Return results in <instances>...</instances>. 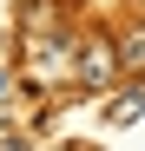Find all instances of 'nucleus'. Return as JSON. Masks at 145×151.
<instances>
[{"label": "nucleus", "mask_w": 145, "mask_h": 151, "mask_svg": "<svg viewBox=\"0 0 145 151\" xmlns=\"http://www.w3.org/2000/svg\"><path fill=\"white\" fill-rule=\"evenodd\" d=\"M72 79H79V92H106V86L119 79V46H112L106 33H92L79 53H72Z\"/></svg>", "instance_id": "f257e3e1"}, {"label": "nucleus", "mask_w": 145, "mask_h": 151, "mask_svg": "<svg viewBox=\"0 0 145 151\" xmlns=\"http://www.w3.org/2000/svg\"><path fill=\"white\" fill-rule=\"evenodd\" d=\"M112 46H119V72H145V27H132V33H119Z\"/></svg>", "instance_id": "7ed1b4c3"}, {"label": "nucleus", "mask_w": 145, "mask_h": 151, "mask_svg": "<svg viewBox=\"0 0 145 151\" xmlns=\"http://www.w3.org/2000/svg\"><path fill=\"white\" fill-rule=\"evenodd\" d=\"M0 151H27V138H13V132H0Z\"/></svg>", "instance_id": "20e7f679"}, {"label": "nucleus", "mask_w": 145, "mask_h": 151, "mask_svg": "<svg viewBox=\"0 0 145 151\" xmlns=\"http://www.w3.org/2000/svg\"><path fill=\"white\" fill-rule=\"evenodd\" d=\"M0 99H7V72H0Z\"/></svg>", "instance_id": "39448f33"}, {"label": "nucleus", "mask_w": 145, "mask_h": 151, "mask_svg": "<svg viewBox=\"0 0 145 151\" xmlns=\"http://www.w3.org/2000/svg\"><path fill=\"white\" fill-rule=\"evenodd\" d=\"M106 118H112V125H138V118H145V79H138L132 92H119V99H112V112H106Z\"/></svg>", "instance_id": "f03ea898"}]
</instances>
